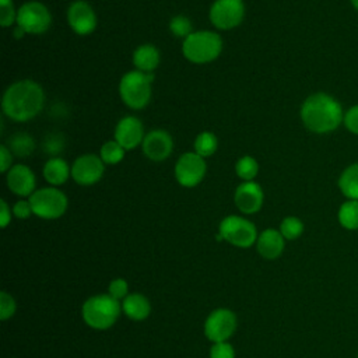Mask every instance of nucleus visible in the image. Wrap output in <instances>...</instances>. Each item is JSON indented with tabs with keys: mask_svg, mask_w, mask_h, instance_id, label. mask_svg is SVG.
<instances>
[{
	"mask_svg": "<svg viewBox=\"0 0 358 358\" xmlns=\"http://www.w3.org/2000/svg\"><path fill=\"white\" fill-rule=\"evenodd\" d=\"M45 105V91L34 80H18L7 87L1 98L3 113L14 122L36 117Z\"/></svg>",
	"mask_w": 358,
	"mask_h": 358,
	"instance_id": "f257e3e1",
	"label": "nucleus"
},
{
	"mask_svg": "<svg viewBox=\"0 0 358 358\" xmlns=\"http://www.w3.org/2000/svg\"><path fill=\"white\" fill-rule=\"evenodd\" d=\"M299 116L303 126L316 134H327L343 124L344 110L338 99L327 92H313L301 105Z\"/></svg>",
	"mask_w": 358,
	"mask_h": 358,
	"instance_id": "f03ea898",
	"label": "nucleus"
},
{
	"mask_svg": "<svg viewBox=\"0 0 358 358\" xmlns=\"http://www.w3.org/2000/svg\"><path fill=\"white\" fill-rule=\"evenodd\" d=\"M222 52V39L214 31H194L182 42L183 56L194 64L214 62Z\"/></svg>",
	"mask_w": 358,
	"mask_h": 358,
	"instance_id": "7ed1b4c3",
	"label": "nucleus"
},
{
	"mask_svg": "<svg viewBox=\"0 0 358 358\" xmlns=\"http://www.w3.org/2000/svg\"><path fill=\"white\" fill-rule=\"evenodd\" d=\"M152 81V73H143L140 70L127 71L119 83L120 99L130 109L140 110L145 108L151 99Z\"/></svg>",
	"mask_w": 358,
	"mask_h": 358,
	"instance_id": "20e7f679",
	"label": "nucleus"
},
{
	"mask_svg": "<svg viewBox=\"0 0 358 358\" xmlns=\"http://www.w3.org/2000/svg\"><path fill=\"white\" fill-rule=\"evenodd\" d=\"M119 313L120 303L109 294L91 296L83 305V317L85 323L99 330L110 327L119 317Z\"/></svg>",
	"mask_w": 358,
	"mask_h": 358,
	"instance_id": "39448f33",
	"label": "nucleus"
},
{
	"mask_svg": "<svg viewBox=\"0 0 358 358\" xmlns=\"http://www.w3.org/2000/svg\"><path fill=\"white\" fill-rule=\"evenodd\" d=\"M28 200L32 213L45 220H56L62 217L69 206L67 196L56 186L38 189L28 197Z\"/></svg>",
	"mask_w": 358,
	"mask_h": 358,
	"instance_id": "423d86ee",
	"label": "nucleus"
},
{
	"mask_svg": "<svg viewBox=\"0 0 358 358\" xmlns=\"http://www.w3.org/2000/svg\"><path fill=\"white\" fill-rule=\"evenodd\" d=\"M17 27L25 34L41 35L52 25V14L41 1H27L17 10Z\"/></svg>",
	"mask_w": 358,
	"mask_h": 358,
	"instance_id": "0eeeda50",
	"label": "nucleus"
},
{
	"mask_svg": "<svg viewBox=\"0 0 358 358\" xmlns=\"http://www.w3.org/2000/svg\"><path fill=\"white\" fill-rule=\"evenodd\" d=\"M220 235L224 241L238 248H249L257 241L253 222L239 215H228L220 222Z\"/></svg>",
	"mask_w": 358,
	"mask_h": 358,
	"instance_id": "6e6552de",
	"label": "nucleus"
},
{
	"mask_svg": "<svg viewBox=\"0 0 358 358\" xmlns=\"http://www.w3.org/2000/svg\"><path fill=\"white\" fill-rule=\"evenodd\" d=\"M208 17L217 29H234L243 21L245 3L243 0H215L210 7Z\"/></svg>",
	"mask_w": 358,
	"mask_h": 358,
	"instance_id": "1a4fd4ad",
	"label": "nucleus"
},
{
	"mask_svg": "<svg viewBox=\"0 0 358 358\" xmlns=\"http://www.w3.org/2000/svg\"><path fill=\"white\" fill-rule=\"evenodd\" d=\"M207 164L203 157L193 152H183L173 168L176 182L183 187L197 186L206 176Z\"/></svg>",
	"mask_w": 358,
	"mask_h": 358,
	"instance_id": "9d476101",
	"label": "nucleus"
},
{
	"mask_svg": "<svg viewBox=\"0 0 358 358\" xmlns=\"http://www.w3.org/2000/svg\"><path fill=\"white\" fill-rule=\"evenodd\" d=\"M105 172V164L96 154H83L71 165V178L81 186H92Z\"/></svg>",
	"mask_w": 358,
	"mask_h": 358,
	"instance_id": "9b49d317",
	"label": "nucleus"
},
{
	"mask_svg": "<svg viewBox=\"0 0 358 358\" xmlns=\"http://www.w3.org/2000/svg\"><path fill=\"white\" fill-rule=\"evenodd\" d=\"M141 150L148 159L154 162H162L173 151L172 136L164 129H152L145 133V137L141 143Z\"/></svg>",
	"mask_w": 358,
	"mask_h": 358,
	"instance_id": "f8f14e48",
	"label": "nucleus"
},
{
	"mask_svg": "<svg viewBox=\"0 0 358 358\" xmlns=\"http://www.w3.org/2000/svg\"><path fill=\"white\" fill-rule=\"evenodd\" d=\"M67 22L77 35H88L96 28L98 20L88 1L74 0L67 8Z\"/></svg>",
	"mask_w": 358,
	"mask_h": 358,
	"instance_id": "ddd939ff",
	"label": "nucleus"
},
{
	"mask_svg": "<svg viewBox=\"0 0 358 358\" xmlns=\"http://www.w3.org/2000/svg\"><path fill=\"white\" fill-rule=\"evenodd\" d=\"M236 329V317L228 309H217L206 320L204 331L208 340L221 343L228 340Z\"/></svg>",
	"mask_w": 358,
	"mask_h": 358,
	"instance_id": "4468645a",
	"label": "nucleus"
},
{
	"mask_svg": "<svg viewBox=\"0 0 358 358\" xmlns=\"http://www.w3.org/2000/svg\"><path fill=\"white\" fill-rule=\"evenodd\" d=\"M113 136L124 150H133L140 145L145 137L143 122L133 115H127L117 122Z\"/></svg>",
	"mask_w": 358,
	"mask_h": 358,
	"instance_id": "2eb2a0df",
	"label": "nucleus"
},
{
	"mask_svg": "<svg viewBox=\"0 0 358 358\" xmlns=\"http://www.w3.org/2000/svg\"><path fill=\"white\" fill-rule=\"evenodd\" d=\"M263 200H264L263 189L259 183L253 180L242 182L241 185L236 186L234 193L235 206L239 208V211L245 214L257 213L263 206Z\"/></svg>",
	"mask_w": 358,
	"mask_h": 358,
	"instance_id": "dca6fc26",
	"label": "nucleus"
},
{
	"mask_svg": "<svg viewBox=\"0 0 358 358\" xmlns=\"http://www.w3.org/2000/svg\"><path fill=\"white\" fill-rule=\"evenodd\" d=\"M7 187L17 196L25 197L31 196L35 192L36 178L32 169L24 164L13 165L6 176Z\"/></svg>",
	"mask_w": 358,
	"mask_h": 358,
	"instance_id": "f3484780",
	"label": "nucleus"
},
{
	"mask_svg": "<svg viewBox=\"0 0 358 358\" xmlns=\"http://www.w3.org/2000/svg\"><path fill=\"white\" fill-rule=\"evenodd\" d=\"M284 250V236L280 231L268 228L257 238V252L264 259H277Z\"/></svg>",
	"mask_w": 358,
	"mask_h": 358,
	"instance_id": "a211bd4d",
	"label": "nucleus"
},
{
	"mask_svg": "<svg viewBox=\"0 0 358 358\" xmlns=\"http://www.w3.org/2000/svg\"><path fill=\"white\" fill-rule=\"evenodd\" d=\"M42 175L49 185L57 187L71 176V166L60 157H50L43 165Z\"/></svg>",
	"mask_w": 358,
	"mask_h": 358,
	"instance_id": "6ab92c4d",
	"label": "nucleus"
},
{
	"mask_svg": "<svg viewBox=\"0 0 358 358\" xmlns=\"http://www.w3.org/2000/svg\"><path fill=\"white\" fill-rule=\"evenodd\" d=\"M159 60V50L151 43L140 45L133 52V64L136 70H140L143 73H152L158 67Z\"/></svg>",
	"mask_w": 358,
	"mask_h": 358,
	"instance_id": "aec40b11",
	"label": "nucleus"
},
{
	"mask_svg": "<svg viewBox=\"0 0 358 358\" xmlns=\"http://www.w3.org/2000/svg\"><path fill=\"white\" fill-rule=\"evenodd\" d=\"M337 186L347 200H358V161L343 169Z\"/></svg>",
	"mask_w": 358,
	"mask_h": 358,
	"instance_id": "412c9836",
	"label": "nucleus"
},
{
	"mask_svg": "<svg viewBox=\"0 0 358 358\" xmlns=\"http://www.w3.org/2000/svg\"><path fill=\"white\" fill-rule=\"evenodd\" d=\"M123 312L133 320H143L150 315L151 306L148 299L141 294L127 295L122 303Z\"/></svg>",
	"mask_w": 358,
	"mask_h": 358,
	"instance_id": "4be33fe9",
	"label": "nucleus"
},
{
	"mask_svg": "<svg viewBox=\"0 0 358 358\" xmlns=\"http://www.w3.org/2000/svg\"><path fill=\"white\" fill-rule=\"evenodd\" d=\"M6 145L10 148L13 155L17 157H28L35 150L34 138L25 131H17L13 136H10Z\"/></svg>",
	"mask_w": 358,
	"mask_h": 358,
	"instance_id": "5701e85b",
	"label": "nucleus"
},
{
	"mask_svg": "<svg viewBox=\"0 0 358 358\" xmlns=\"http://www.w3.org/2000/svg\"><path fill=\"white\" fill-rule=\"evenodd\" d=\"M337 218L343 228L350 231L358 229V200L344 201L338 208Z\"/></svg>",
	"mask_w": 358,
	"mask_h": 358,
	"instance_id": "b1692460",
	"label": "nucleus"
},
{
	"mask_svg": "<svg viewBox=\"0 0 358 358\" xmlns=\"http://www.w3.org/2000/svg\"><path fill=\"white\" fill-rule=\"evenodd\" d=\"M194 152L203 158L211 157L218 148L217 136L211 131H201L194 140Z\"/></svg>",
	"mask_w": 358,
	"mask_h": 358,
	"instance_id": "393cba45",
	"label": "nucleus"
},
{
	"mask_svg": "<svg viewBox=\"0 0 358 358\" xmlns=\"http://www.w3.org/2000/svg\"><path fill=\"white\" fill-rule=\"evenodd\" d=\"M124 151L126 150L113 138V140H108L102 144L99 157L102 158L105 165H116L124 158Z\"/></svg>",
	"mask_w": 358,
	"mask_h": 358,
	"instance_id": "a878e982",
	"label": "nucleus"
},
{
	"mask_svg": "<svg viewBox=\"0 0 358 358\" xmlns=\"http://www.w3.org/2000/svg\"><path fill=\"white\" fill-rule=\"evenodd\" d=\"M235 172L238 178H241L243 182L253 180L257 176L259 172V164L257 161L250 155L241 157L235 164Z\"/></svg>",
	"mask_w": 358,
	"mask_h": 358,
	"instance_id": "bb28decb",
	"label": "nucleus"
},
{
	"mask_svg": "<svg viewBox=\"0 0 358 358\" xmlns=\"http://www.w3.org/2000/svg\"><path fill=\"white\" fill-rule=\"evenodd\" d=\"M280 232L284 236V239H296L303 232V224L298 217H285L280 224Z\"/></svg>",
	"mask_w": 358,
	"mask_h": 358,
	"instance_id": "cd10ccee",
	"label": "nucleus"
},
{
	"mask_svg": "<svg viewBox=\"0 0 358 358\" xmlns=\"http://www.w3.org/2000/svg\"><path fill=\"white\" fill-rule=\"evenodd\" d=\"M169 31L176 38H187L193 32V24L186 15H175L169 21Z\"/></svg>",
	"mask_w": 358,
	"mask_h": 358,
	"instance_id": "c85d7f7f",
	"label": "nucleus"
},
{
	"mask_svg": "<svg viewBox=\"0 0 358 358\" xmlns=\"http://www.w3.org/2000/svg\"><path fill=\"white\" fill-rule=\"evenodd\" d=\"M42 147L46 154L57 157V154L64 148V137L60 133H50L43 138Z\"/></svg>",
	"mask_w": 358,
	"mask_h": 358,
	"instance_id": "c756f323",
	"label": "nucleus"
},
{
	"mask_svg": "<svg viewBox=\"0 0 358 358\" xmlns=\"http://www.w3.org/2000/svg\"><path fill=\"white\" fill-rule=\"evenodd\" d=\"M17 21V11L14 10L13 0H0V24L7 28Z\"/></svg>",
	"mask_w": 358,
	"mask_h": 358,
	"instance_id": "7c9ffc66",
	"label": "nucleus"
},
{
	"mask_svg": "<svg viewBox=\"0 0 358 358\" xmlns=\"http://www.w3.org/2000/svg\"><path fill=\"white\" fill-rule=\"evenodd\" d=\"M343 124H344V127H345L350 133L358 136V103L350 106V108L344 112Z\"/></svg>",
	"mask_w": 358,
	"mask_h": 358,
	"instance_id": "2f4dec72",
	"label": "nucleus"
},
{
	"mask_svg": "<svg viewBox=\"0 0 358 358\" xmlns=\"http://www.w3.org/2000/svg\"><path fill=\"white\" fill-rule=\"evenodd\" d=\"M15 312V302L14 299L4 291L0 292V319L6 320L11 317Z\"/></svg>",
	"mask_w": 358,
	"mask_h": 358,
	"instance_id": "473e14b6",
	"label": "nucleus"
},
{
	"mask_svg": "<svg viewBox=\"0 0 358 358\" xmlns=\"http://www.w3.org/2000/svg\"><path fill=\"white\" fill-rule=\"evenodd\" d=\"M210 358H235V352L231 344L227 341L215 343L210 350Z\"/></svg>",
	"mask_w": 358,
	"mask_h": 358,
	"instance_id": "72a5a7b5",
	"label": "nucleus"
},
{
	"mask_svg": "<svg viewBox=\"0 0 358 358\" xmlns=\"http://www.w3.org/2000/svg\"><path fill=\"white\" fill-rule=\"evenodd\" d=\"M127 282L123 278H116L109 284V295L119 301L127 294Z\"/></svg>",
	"mask_w": 358,
	"mask_h": 358,
	"instance_id": "f704fd0d",
	"label": "nucleus"
},
{
	"mask_svg": "<svg viewBox=\"0 0 358 358\" xmlns=\"http://www.w3.org/2000/svg\"><path fill=\"white\" fill-rule=\"evenodd\" d=\"M13 214L20 220L28 218L32 214V207L29 200H18L13 207Z\"/></svg>",
	"mask_w": 358,
	"mask_h": 358,
	"instance_id": "c9c22d12",
	"label": "nucleus"
},
{
	"mask_svg": "<svg viewBox=\"0 0 358 358\" xmlns=\"http://www.w3.org/2000/svg\"><path fill=\"white\" fill-rule=\"evenodd\" d=\"M13 166V152L6 144L0 145V171L8 172V169Z\"/></svg>",
	"mask_w": 358,
	"mask_h": 358,
	"instance_id": "e433bc0d",
	"label": "nucleus"
},
{
	"mask_svg": "<svg viewBox=\"0 0 358 358\" xmlns=\"http://www.w3.org/2000/svg\"><path fill=\"white\" fill-rule=\"evenodd\" d=\"M11 221V211L10 207L7 206L6 200H0V225L3 228H6L8 225V222Z\"/></svg>",
	"mask_w": 358,
	"mask_h": 358,
	"instance_id": "4c0bfd02",
	"label": "nucleus"
},
{
	"mask_svg": "<svg viewBox=\"0 0 358 358\" xmlns=\"http://www.w3.org/2000/svg\"><path fill=\"white\" fill-rule=\"evenodd\" d=\"M24 35H25V32H24L20 27H17V28L14 29V36H15L17 39H21Z\"/></svg>",
	"mask_w": 358,
	"mask_h": 358,
	"instance_id": "58836bf2",
	"label": "nucleus"
},
{
	"mask_svg": "<svg viewBox=\"0 0 358 358\" xmlns=\"http://www.w3.org/2000/svg\"><path fill=\"white\" fill-rule=\"evenodd\" d=\"M350 4L352 6V8H355L358 11V0H350Z\"/></svg>",
	"mask_w": 358,
	"mask_h": 358,
	"instance_id": "ea45409f",
	"label": "nucleus"
}]
</instances>
